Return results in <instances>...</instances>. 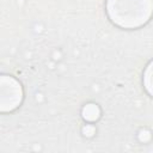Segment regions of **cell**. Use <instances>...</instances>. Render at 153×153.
Segmentation results:
<instances>
[{
	"mask_svg": "<svg viewBox=\"0 0 153 153\" xmlns=\"http://www.w3.org/2000/svg\"><path fill=\"white\" fill-rule=\"evenodd\" d=\"M106 12L111 22L120 27H140L153 14V0H108Z\"/></svg>",
	"mask_w": 153,
	"mask_h": 153,
	"instance_id": "obj_1",
	"label": "cell"
},
{
	"mask_svg": "<svg viewBox=\"0 0 153 153\" xmlns=\"http://www.w3.org/2000/svg\"><path fill=\"white\" fill-rule=\"evenodd\" d=\"M23 100L22 85L10 75L0 78V109L2 112L13 111Z\"/></svg>",
	"mask_w": 153,
	"mask_h": 153,
	"instance_id": "obj_2",
	"label": "cell"
},
{
	"mask_svg": "<svg viewBox=\"0 0 153 153\" xmlns=\"http://www.w3.org/2000/svg\"><path fill=\"white\" fill-rule=\"evenodd\" d=\"M143 86L146 91L153 97V61L147 66L143 74Z\"/></svg>",
	"mask_w": 153,
	"mask_h": 153,
	"instance_id": "obj_3",
	"label": "cell"
},
{
	"mask_svg": "<svg viewBox=\"0 0 153 153\" xmlns=\"http://www.w3.org/2000/svg\"><path fill=\"white\" fill-rule=\"evenodd\" d=\"M99 108L94 104H88L82 109V117L87 121H96L99 117Z\"/></svg>",
	"mask_w": 153,
	"mask_h": 153,
	"instance_id": "obj_4",
	"label": "cell"
}]
</instances>
